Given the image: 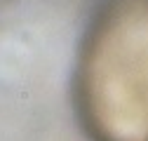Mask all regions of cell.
Wrapping results in <instances>:
<instances>
[{
  "mask_svg": "<svg viewBox=\"0 0 148 141\" xmlns=\"http://www.w3.org/2000/svg\"><path fill=\"white\" fill-rule=\"evenodd\" d=\"M113 35L92 64L97 122L110 141H148V33Z\"/></svg>",
  "mask_w": 148,
  "mask_h": 141,
  "instance_id": "6da1fadb",
  "label": "cell"
}]
</instances>
